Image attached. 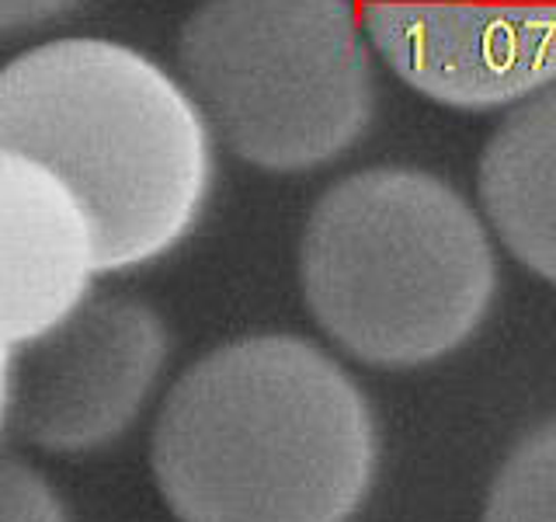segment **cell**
Masks as SVG:
<instances>
[{
  "label": "cell",
  "instance_id": "3957f363",
  "mask_svg": "<svg viewBox=\"0 0 556 522\" xmlns=\"http://www.w3.org/2000/svg\"><path fill=\"white\" fill-rule=\"evenodd\" d=\"M300 275L313 321L379 370L456 352L497 296L480 213L421 167H369L330 185L306 220Z\"/></svg>",
  "mask_w": 556,
  "mask_h": 522
},
{
  "label": "cell",
  "instance_id": "6da1fadb",
  "mask_svg": "<svg viewBox=\"0 0 556 522\" xmlns=\"http://www.w3.org/2000/svg\"><path fill=\"white\" fill-rule=\"evenodd\" d=\"M150 460L181 522H348L376 481L379 432L317 345L251 335L174 383Z\"/></svg>",
  "mask_w": 556,
  "mask_h": 522
},
{
  "label": "cell",
  "instance_id": "7c38bea8",
  "mask_svg": "<svg viewBox=\"0 0 556 522\" xmlns=\"http://www.w3.org/2000/svg\"><path fill=\"white\" fill-rule=\"evenodd\" d=\"M8 411V348H0V428H4Z\"/></svg>",
  "mask_w": 556,
  "mask_h": 522
},
{
  "label": "cell",
  "instance_id": "ba28073f",
  "mask_svg": "<svg viewBox=\"0 0 556 522\" xmlns=\"http://www.w3.org/2000/svg\"><path fill=\"white\" fill-rule=\"evenodd\" d=\"M511 109L480 157V206L504 248L556 283V84Z\"/></svg>",
  "mask_w": 556,
  "mask_h": 522
},
{
  "label": "cell",
  "instance_id": "9c48e42d",
  "mask_svg": "<svg viewBox=\"0 0 556 522\" xmlns=\"http://www.w3.org/2000/svg\"><path fill=\"white\" fill-rule=\"evenodd\" d=\"M483 522H556V418L532 428L501 463Z\"/></svg>",
  "mask_w": 556,
  "mask_h": 522
},
{
  "label": "cell",
  "instance_id": "8992f818",
  "mask_svg": "<svg viewBox=\"0 0 556 522\" xmlns=\"http://www.w3.org/2000/svg\"><path fill=\"white\" fill-rule=\"evenodd\" d=\"M362 28L417 95L511 109L556 84V0H358Z\"/></svg>",
  "mask_w": 556,
  "mask_h": 522
},
{
  "label": "cell",
  "instance_id": "5b68a950",
  "mask_svg": "<svg viewBox=\"0 0 556 522\" xmlns=\"http://www.w3.org/2000/svg\"><path fill=\"white\" fill-rule=\"evenodd\" d=\"M167 362V331L132 296H91L8 348L4 425L49 452L109 446L143 411Z\"/></svg>",
  "mask_w": 556,
  "mask_h": 522
},
{
  "label": "cell",
  "instance_id": "30bf717a",
  "mask_svg": "<svg viewBox=\"0 0 556 522\" xmlns=\"http://www.w3.org/2000/svg\"><path fill=\"white\" fill-rule=\"evenodd\" d=\"M0 522H70L60 495L28 463L0 457Z\"/></svg>",
  "mask_w": 556,
  "mask_h": 522
},
{
  "label": "cell",
  "instance_id": "8fae6325",
  "mask_svg": "<svg viewBox=\"0 0 556 522\" xmlns=\"http://www.w3.org/2000/svg\"><path fill=\"white\" fill-rule=\"evenodd\" d=\"M74 4L77 0H0V35L52 22V17H60Z\"/></svg>",
  "mask_w": 556,
  "mask_h": 522
},
{
  "label": "cell",
  "instance_id": "7a4b0ae2",
  "mask_svg": "<svg viewBox=\"0 0 556 522\" xmlns=\"http://www.w3.org/2000/svg\"><path fill=\"white\" fill-rule=\"evenodd\" d=\"M0 147L70 188L101 272L167 254L213 188L199 104L161 63L109 39H56L0 70Z\"/></svg>",
  "mask_w": 556,
  "mask_h": 522
},
{
  "label": "cell",
  "instance_id": "277c9868",
  "mask_svg": "<svg viewBox=\"0 0 556 522\" xmlns=\"http://www.w3.org/2000/svg\"><path fill=\"white\" fill-rule=\"evenodd\" d=\"M181 74L223 144L268 171L334 161L376 112L352 0H205L181 28Z\"/></svg>",
  "mask_w": 556,
  "mask_h": 522
},
{
  "label": "cell",
  "instance_id": "52a82bcc",
  "mask_svg": "<svg viewBox=\"0 0 556 522\" xmlns=\"http://www.w3.org/2000/svg\"><path fill=\"white\" fill-rule=\"evenodd\" d=\"M94 240L70 188L0 147V348L60 324L91 286Z\"/></svg>",
  "mask_w": 556,
  "mask_h": 522
}]
</instances>
